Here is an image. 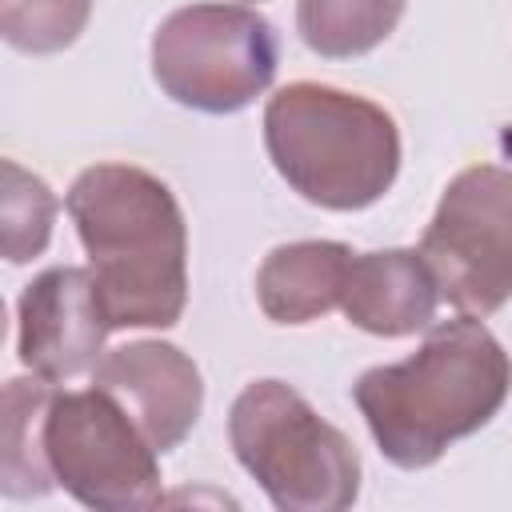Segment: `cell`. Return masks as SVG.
Segmentation results:
<instances>
[{"label": "cell", "mask_w": 512, "mask_h": 512, "mask_svg": "<svg viewBox=\"0 0 512 512\" xmlns=\"http://www.w3.org/2000/svg\"><path fill=\"white\" fill-rule=\"evenodd\" d=\"M508 392L512 360L476 316L436 324L408 360L368 368L352 384L376 448L408 472L436 464L456 440L480 432Z\"/></svg>", "instance_id": "obj_1"}, {"label": "cell", "mask_w": 512, "mask_h": 512, "mask_svg": "<svg viewBox=\"0 0 512 512\" xmlns=\"http://www.w3.org/2000/svg\"><path fill=\"white\" fill-rule=\"evenodd\" d=\"M112 328H172L188 304V228L172 188L136 164H96L64 200Z\"/></svg>", "instance_id": "obj_2"}, {"label": "cell", "mask_w": 512, "mask_h": 512, "mask_svg": "<svg viewBox=\"0 0 512 512\" xmlns=\"http://www.w3.org/2000/svg\"><path fill=\"white\" fill-rule=\"evenodd\" d=\"M264 148L288 188L328 212L376 204L400 172L396 120L356 92L312 80H296L268 100Z\"/></svg>", "instance_id": "obj_3"}, {"label": "cell", "mask_w": 512, "mask_h": 512, "mask_svg": "<svg viewBox=\"0 0 512 512\" xmlns=\"http://www.w3.org/2000/svg\"><path fill=\"white\" fill-rule=\"evenodd\" d=\"M228 440L280 512H340L360 496L352 440L284 380H256L232 400Z\"/></svg>", "instance_id": "obj_4"}, {"label": "cell", "mask_w": 512, "mask_h": 512, "mask_svg": "<svg viewBox=\"0 0 512 512\" xmlns=\"http://www.w3.org/2000/svg\"><path fill=\"white\" fill-rule=\"evenodd\" d=\"M276 28L240 4L176 8L152 36V76L184 108L228 116L276 80Z\"/></svg>", "instance_id": "obj_5"}, {"label": "cell", "mask_w": 512, "mask_h": 512, "mask_svg": "<svg viewBox=\"0 0 512 512\" xmlns=\"http://www.w3.org/2000/svg\"><path fill=\"white\" fill-rule=\"evenodd\" d=\"M44 456L56 484L96 512L156 508L160 464L148 436L104 388L52 392L44 412Z\"/></svg>", "instance_id": "obj_6"}, {"label": "cell", "mask_w": 512, "mask_h": 512, "mask_svg": "<svg viewBox=\"0 0 512 512\" xmlns=\"http://www.w3.org/2000/svg\"><path fill=\"white\" fill-rule=\"evenodd\" d=\"M416 252L452 308L492 316L512 296V168L472 164L452 176Z\"/></svg>", "instance_id": "obj_7"}, {"label": "cell", "mask_w": 512, "mask_h": 512, "mask_svg": "<svg viewBox=\"0 0 512 512\" xmlns=\"http://www.w3.org/2000/svg\"><path fill=\"white\" fill-rule=\"evenodd\" d=\"M112 332L88 268H48L16 300V356L52 384L96 368Z\"/></svg>", "instance_id": "obj_8"}, {"label": "cell", "mask_w": 512, "mask_h": 512, "mask_svg": "<svg viewBox=\"0 0 512 512\" xmlns=\"http://www.w3.org/2000/svg\"><path fill=\"white\" fill-rule=\"evenodd\" d=\"M92 384L112 392L136 420L156 452H172L200 420L204 380L188 352L164 340H136L112 348L96 368Z\"/></svg>", "instance_id": "obj_9"}, {"label": "cell", "mask_w": 512, "mask_h": 512, "mask_svg": "<svg viewBox=\"0 0 512 512\" xmlns=\"http://www.w3.org/2000/svg\"><path fill=\"white\" fill-rule=\"evenodd\" d=\"M440 284L420 252L384 248L352 256L340 308L344 316L372 336H412L424 332L436 316Z\"/></svg>", "instance_id": "obj_10"}, {"label": "cell", "mask_w": 512, "mask_h": 512, "mask_svg": "<svg viewBox=\"0 0 512 512\" xmlns=\"http://www.w3.org/2000/svg\"><path fill=\"white\" fill-rule=\"evenodd\" d=\"M348 268L352 248L340 240L280 244L256 272V300L276 324H308L340 304Z\"/></svg>", "instance_id": "obj_11"}, {"label": "cell", "mask_w": 512, "mask_h": 512, "mask_svg": "<svg viewBox=\"0 0 512 512\" xmlns=\"http://www.w3.org/2000/svg\"><path fill=\"white\" fill-rule=\"evenodd\" d=\"M52 380L16 376L4 384V436H0V488L12 500L48 496L56 476L44 456V412Z\"/></svg>", "instance_id": "obj_12"}, {"label": "cell", "mask_w": 512, "mask_h": 512, "mask_svg": "<svg viewBox=\"0 0 512 512\" xmlns=\"http://www.w3.org/2000/svg\"><path fill=\"white\" fill-rule=\"evenodd\" d=\"M404 16V0H296L300 40L328 60L364 56L384 44Z\"/></svg>", "instance_id": "obj_13"}, {"label": "cell", "mask_w": 512, "mask_h": 512, "mask_svg": "<svg viewBox=\"0 0 512 512\" xmlns=\"http://www.w3.org/2000/svg\"><path fill=\"white\" fill-rule=\"evenodd\" d=\"M52 220H56V196L52 188L24 172L16 160H4V256L8 264H28L36 260L48 240H52Z\"/></svg>", "instance_id": "obj_14"}, {"label": "cell", "mask_w": 512, "mask_h": 512, "mask_svg": "<svg viewBox=\"0 0 512 512\" xmlns=\"http://www.w3.org/2000/svg\"><path fill=\"white\" fill-rule=\"evenodd\" d=\"M92 16V0H0V32L16 52L48 56L68 48Z\"/></svg>", "instance_id": "obj_15"}]
</instances>
